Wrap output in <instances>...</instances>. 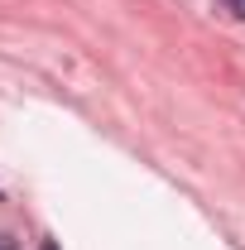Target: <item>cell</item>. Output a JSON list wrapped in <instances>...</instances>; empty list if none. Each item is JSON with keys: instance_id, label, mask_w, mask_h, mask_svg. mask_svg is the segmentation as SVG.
Wrapping results in <instances>:
<instances>
[{"instance_id": "obj_1", "label": "cell", "mask_w": 245, "mask_h": 250, "mask_svg": "<svg viewBox=\"0 0 245 250\" xmlns=\"http://www.w3.org/2000/svg\"><path fill=\"white\" fill-rule=\"evenodd\" d=\"M226 10H231L236 20H245V0H226Z\"/></svg>"}, {"instance_id": "obj_2", "label": "cell", "mask_w": 245, "mask_h": 250, "mask_svg": "<svg viewBox=\"0 0 245 250\" xmlns=\"http://www.w3.org/2000/svg\"><path fill=\"white\" fill-rule=\"evenodd\" d=\"M0 250H20V246H15V241H10V236H0Z\"/></svg>"}, {"instance_id": "obj_3", "label": "cell", "mask_w": 245, "mask_h": 250, "mask_svg": "<svg viewBox=\"0 0 245 250\" xmlns=\"http://www.w3.org/2000/svg\"><path fill=\"white\" fill-rule=\"evenodd\" d=\"M43 250H58V246H53V241H43Z\"/></svg>"}]
</instances>
